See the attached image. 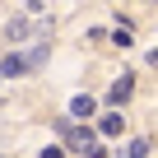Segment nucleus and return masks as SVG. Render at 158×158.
Listing matches in <instances>:
<instances>
[{"label":"nucleus","mask_w":158,"mask_h":158,"mask_svg":"<svg viewBox=\"0 0 158 158\" xmlns=\"http://www.w3.org/2000/svg\"><path fill=\"white\" fill-rule=\"evenodd\" d=\"M130 93H135V84H130V74H121V79H116V84L107 89V102H112V107H121V102H126Z\"/></svg>","instance_id":"f257e3e1"},{"label":"nucleus","mask_w":158,"mask_h":158,"mask_svg":"<svg viewBox=\"0 0 158 158\" xmlns=\"http://www.w3.org/2000/svg\"><path fill=\"white\" fill-rule=\"evenodd\" d=\"M93 107H98V102H93V93H79V98L70 102V116H79V121H89V116H93Z\"/></svg>","instance_id":"f03ea898"},{"label":"nucleus","mask_w":158,"mask_h":158,"mask_svg":"<svg viewBox=\"0 0 158 158\" xmlns=\"http://www.w3.org/2000/svg\"><path fill=\"white\" fill-rule=\"evenodd\" d=\"M23 70H28V56H14V51H10L5 60H0V74H10V79H19Z\"/></svg>","instance_id":"7ed1b4c3"},{"label":"nucleus","mask_w":158,"mask_h":158,"mask_svg":"<svg viewBox=\"0 0 158 158\" xmlns=\"http://www.w3.org/2000/svg\"><path fill=\"white\" fill-rule=\"evenodd\" d=\"M98 130H102V135H121V130H126V121H121V112H107V116L98 121Z\"/></svg>","instance_id":"20e7f679"},{"label":"nucleus","mask_w":158,"mask_h":158,"mask_svg":"<svg viewBox=\"0 0 158 158\" xmlns=\"http://www.w3.org/2000/svg\"><path fill=\"white\" fill-rule=\"evenodd\" d=\"M126 158H149V139H130L126 144Z\"/></svg>","instance_id":"39448f33"},{"label":"nucleus","mask_w":158,"mask_h":158,"mask_svg":"<svg viewBox=\"0 0 158 158\" xmlns=\"http://www.w3.org/2000/svg\"><path fill=\"white\" fill-rule=\"evenodd\" d=\"M79 158H107V149H102V144H93V149H84Z\"/></svg>","instance_id":"423d86ee"},{"label":"nucleus","mask_w":158,"mask_h":158,"mask_svg":"<svg viewBox=\"0 0 158 158\" xmlns=\"http://www.w3.org/2000/svg\"><path fill=\"white\" fill-rule=\"evenodd\" d=\"M42 158H65V149H60V144H47V149H42Z\"/></svg>","instance_id":"0eeeda50"},{"label":"nucleus","mask_w":158,"mask_h":158,"mask_svg":"<svg viewBox=\"0 0 158 158\" xmlns=\"http://www.w3.org/2000/svg\"><path fill=\"white\" fill-rule=\"evenodd\" d=\"M0 79H5V74H0Z\"/></svg>","instance_id":"6e6552de"}]
</instances>
